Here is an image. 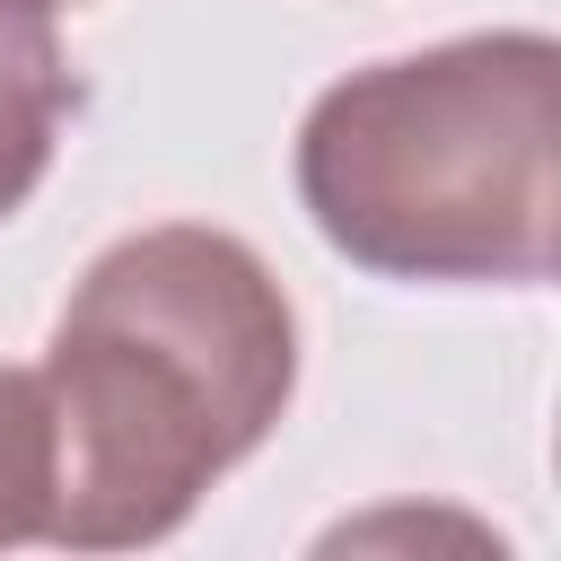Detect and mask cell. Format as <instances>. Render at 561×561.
<instances>
[{"mask_svg":"<svg viewBox=\"0 0 561 561\" xmlns=\"http://www.w3.org/2000/svg\"><path fill=\"white\" fill-rule=\"evenodd\" d=\"M70 105H79V79L61 61L53 0H0V219L26 210V193L44 184Z\"/></svg>","mask_w":561,"mask_h":561,"instance_id":"obj_3","label":"cell"},{"mask_svg":"<svg viewBox=\"0 0 561 561\" xmlns=\"http://www.w3.org/2000/svg\"><path fill=\"white\" fill-rule=\"evenodd\" d=\"M298 202L377 280H543L561 228V44L491 26L333 79L298 123Z\"/></svg>","mask_w":561,"mask_h":561,"instance_id":"obj_2","label":"cell"},{"mask_svg":"<svg viewBox=\"0 0 561 561\" xmlns=\"http://www.w3.org/2000/svg\"><path fill=\"white\" fill-rule=\"evenodd\" d=\"M53 526V412L35 368H0V552Z\"/></svg>","mask_w":561,"mask_h":561,"instance_id":"obj_4","label":"cell"},{"mask_svg":"<svg viewBox=\"0 0 561 561\" xmlns=\"http://www.w3.org/2000/svg\"><path fill=\"white\" fill-rule=\"evenodd\" d=\"M35 377L53 412L44 543L140 552L280 430L298 316L245 237L167 219L114 237L79 272Z\"/></svg>","mask_w":561,"mask_h":561,"instance_id":"obj_1","label":"cell"}]
</instances>
